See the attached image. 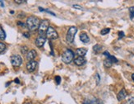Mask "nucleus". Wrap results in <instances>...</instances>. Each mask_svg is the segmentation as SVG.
Instances as JSON below:
<instances>
[{"label": "nucleus", "instance_id": "ddd939ff", "mask_svg": "<svg viewBox=\"0 0 134 104\" xmlns=\"http://www.w3.org/2000/svg\"><path fill=\"white\" fill-rule=\"evenodd\" d=\"M83 104H103L100 99H93V100H86Z\"/></svg>", "mask_w": 134, "mask_h": 104}, {"label": "nucleus", "instance_id": "6ab92c4d", "mask_svg": "<svg viewBox=\"0 0 134 104\" xmlns=\"http://www.w3.org/2000/svg\"><path fill=\"white\" fill-rule=\"evenodd\" d=\"M129 13H130V18L133 19L134 18V7H131L129 8Z\"/></svg>", "mask_w": 134, "mask_h": 104}, {"label": "nucleus", "instance_id": "a211bd4d", "mask_svg": "<svg viewBox=\"0 0 134 104\" xmlns=\"http://www.w3.org/2000/svg\"><path fill=\"white\" fill-rule=\"evenodd\" d=\"M107 58H109V59L111 60L113 63H117L118 62V60L116 59V58L114 57V56H113V55H109L108 56H107Z\"/></svg>", "mask_w": 134, "mask_h": 104}, {"label": "nucleus", "instance_id": "f3484780", "mask_svg": "<svg viewBox=\"0 0 134 104\" xmlns=\"http://www.w3.org/2000/svg\"><path fill=\"white\" fill-rule=\"evenodd\" d=\"M93 50H94V51L96 52V53H99V52L101 51L102 46L100 45H94V47H93Z\"/></svg>", "mask_w": 134, "mask_h": 104}, {"label": "nucleus", "instance_id": "7ed1b4c3", "mask_svg": "<svg viewBox=\"0 0 134 104\" xmlns=\"http://www.w3.org/2000/svg\"><path fill=\"white\" fill-rule=\"evenodd\" d=\"M77 28L76 27H71L68 29V33H67V37H66L68 42H69V43L73 42L75 35L77 34Z\"/></svg>", "mask_w": 134, "mask_h": 104}, {"label": "nucleus", "instance_id": "423d86ee", "mask_svg": "<svg viewBox=\"0 0 134 104\" xmlns=\"http://www.w3.org/2000/svg\"><path fill=\"white\" fill-rule=\"evenodd\" d=\"M11 63L14 67H18L22 64V59L20 55H14L11 56Z\"/></svg>", "mask_w": 134, "mask_h": 104}, {"label": "nucleus", "instance_id": "a878e982", "mask_svg": "<svg viewBox=\"0 0 134 104\" xmlns=\"http://www.w3.org/2000/svg\"><path fill=\"white\" fill-rule=\"evenodd\" d=\"M73 7L75 8H78L79 10H82V8L81 7V6H78V5H73Z\"/></svg>", "mask_w": 134, "mask_h": 104}, {"label": "nucleus", "instance_id": "1a4fd4ad", "mask_svg": "<svg viewBox=\"0 0 134 104\" xmlns=\"http://www.w3.org/2000/svg\"><path fill=\"white\" fill-rule=\"evenodd\" d=\"M37 55V53H36V51L35 50H31L30 51L28 52V53L26 54V59L29 60V61H31L33 60L36 57Z\"/></svg>", "mask_w": 134, "mask_h": 104}, {"label": "nucleus", "instance_id": "2f4dec72", "mask_svg": "<svg viewBox=\"0 0 134 104\" xmlns=\"http://www.w3.org/2000/svg\"><path fill=\"white\" fill-rule=\"evenodd\" d=\"M132 80L134 81V74H132Z\"/></svg>", "mask_w": 134, "mask_h": 104}, {"label": "nucleus", "instance_id": "39448f33", "mask_svg": "<svg viewBox=\"0 0 134 104\" xmlns=\"http://www.w3.org/2000/svg\"><path fill=\"white\" fill-rule=\"evenodd\" d=\"M49 22L48 20H43L41 22H40V27H39V33H40V35H44V32H47L48 28L49 27Z\"/></svg>", "mask_w": 134, "mask_h": 104}, {"label": "nucleus", "instance_id": "7c9ffc66", "mask_svg": "<svg viewBox=\"0 0 134 104\" xmlns=\"http://www.w3.org/2000/svg\"><path fill=\"white\" fill-rule=\"evenodd\" d=\"M15 83L19 84V83H20V82H19V79H15Z\"/></svg>", "mask_w": 134, "mask_h": 104}, {"label": "nucleus", "instance_id": "20e7f679", "mask_svg": "<svg viewBox=\"0 0 134 104\" xmlns=\"http://www.w3.org/2000/svg\"><path fill=\"white\" fill-rule=\"evenodd\" d=\"M46 37L49 38V40H55L59 37V35H58L57 32L55 31L54 27H49L47 32H46Z\"/></svg>", "mask_w": 134, "mask_h": 104}, {"label": "nucleus", "instance_id": "5701e85b", "mask_svg": "<svg viewBox=\"0 0 134 104\" xmlns=\"http://www.w3.org/2000/svg\"><path fill=\"white\" fill-rule=\"evenodd\" d=\"M55 80H56L57 84H59L60 82H61V78H60L59 76H56V77H55Z\"/></svg>", "mask_w": 134, "mask_h": 104}, {"label": "nucleus", "instance_id": "4468645a", "mask_svg": "<svg viewBox=\"0 0 134 104\" xmlns=\"http://www.w3.org/2000/svg\"><path fill=\"white\" fill-rule=\"evenodd\" d=\"M86 52H87V50L86 48H79L77 50V54L81 57H83L84 55H86Z\"/></svg>", "mask_w": 134, "mask_h": 104}, {"label": "nucleus", "instance_id": "f257e3e1", "mask_svg": "<svg viewBox=\"0 0 134 104\" xmlns=\"http://www.w3.org/2000/svg\"><path fill=\"white\" fill-rule=\"evenodd\" d=\"M40 20L36 17H34V16L29 17L26 20V27L30 31H35V30H36V29H38L40 27Z\"/></svg>", "mask_w": 134, "mask_h": 104}, {"label": "nucleus", "instance_id": "cd10ccee", "mask_svg": "<svg viewBox=\"0 0 134 104\" xmlns=\"http://www.w3.org/2000/svg\"><path fill=\"white\" fill-rule=\"evenodd\" d=\"M17 24H18L19 26H23V27H25V24H24V23H21V22H17Z\"/></svg>", "mask_w": 134, "mask_h": 104}, {"label": "nucleus", "instance_id": "aec40b11", "mask_svg": "<svg viewBox=\"0 0 134 104\" xmlns=\"http://www.w3.org/2000/svg\"><path fill=\"white\" fill-rule=\"evenodd\" d=\"M5 49H6V45H5V44H3V43H2V42H0V54L3 53V52L5 50Z\"/></svg>", "mask_w": 134, "mask_h": 104}, {"label": "nucleus", "instance_id": "4be33fe9", "mask_svg": "<svg viewBox=\"0 0 134 104\" xmlns=\"http://www.w3.org/2000/svg\"><path fill=\"white\" fill-rule=\"evenodd\" d=\"M27 51H28L27 46H22V47H21V53L25 55V54H26Z\"/></svg>", "mask_w": 134, "mask_h": 104}, {"label": "nucleus", "instance_id": "6e6552de", "mask_svg": "<svg viewBox=\"0 0 134 104\" xmlns=\"http://www.w3.org/2000/svg\"><path fill=\"white\" fill-rule=\"evenodd\" d=\"M37 66V62L35 61V60H31V61H29L26 65V69L29 72H33L35 69H36Z\"/></svg>", "mask_w": 134, "mask_h": 104}, {"label": "nucleus", "instance_id": "473e14b6", "mask_svg": "<svg viewBox=\"0 0 134 104\" xmlns=\"http://www.w3.org/2000/svg\"><path fill=\"white\" fill-rule=\"evenodd\" d=\"M25 104H31V102H26V103H25Z\"/></svg>", "mask_w": 134, "mask_h": 104}, {"label": "nucleus", "instance_id": "393cba45", "mask_svg": "<svg viewBox=\"0 0 134 104\" xmlns=\"http://www.w3.org/2000/svg\"><path fill=\"white\" fill-rule=\"evenodd\" d=\"M119 38L121 39L122 37H124V33L123 32H119Z\"/></svg>", "mask_w": 134, "mask_h": 104}, {"label": "nucleus", "instance_id": "0eeeda50", "mask_svg": "<svg viewBox=\"0 0 134 104\" xmlns=\"http://www.w3.org/2000/svg\"><path fill=\"white\" fill-rule=\"evenodd\" d=\"M45 40H46V37H44V35H40L37 37V39L36 40V46H38V47H42L45 43Z\"/></svg>", "mask_w": 134, "mask_h": 104}, {"label": "nucleus", "instance_id": "9b49d317", "mask_svg": "<svg viewBox=\"0 0 134 104\" xmlns=\"http://www.w3.org/2000/svg\"><path fill=\"white\" fill-rule=\"evenodd\" d=\"M80 40H81L83 43H88V42L90 41V38H89V37L87 36V34L85 33V32L81 33V35H80Z\"/></svg>", "mask_w": 134, "mask_h": 104}, {"label": "nucleus", "instance_id": "9d476101", "mask_svg": "<svg viewBox=\"0 0 134 104\" xmlns=\"http://www.w3.org/2000/svg\"><path fill=\"white\" fill-rule=\"evenodd\" d=\"M126 97H127V92H126V90L124 89H123L118 93L117 98H118L119 101H121V100H124Z\"/></svg>", "mask_w": 134, "mask_h": 104}, {"label": "nucleus", "instance_id": "f8f14e48", "mask_svg": "<svg viewBox=\"0 0 134 104\" xmlns=\"http://www.w3.org/2000/svg\"><path fill=\"white\" fill-rule=\"evenodd\" d=\"M74 62H75V64H76L77 65L81 66V65H84V64L86 63V60H85V59H84L83 57L79 56V57H77V58H76V59L74 60Z\"/></svg>", "mask_w": 134, "mask_h": 104}, {"label": "nucleus", "instance_id": "c756f323", "mask_svg": "<svg viewBox=\"0 0 134 104\" xmlns=\"http://www.w3.org/2000/svg\"><path fill=\"white\" fill-rule=\"evenodd\" d=\"M24 2H26V1H17V0L15 1V3H24Z\"/></svg>", "mask_w": 134, "mask_h": 104}, {"label": "nucleus", "instance_id": "bb28decb", "mask_svg": "<svg viewBox=\"0 0 134 104\" xmlns=\"http://www.w3.org/2000/svg\"><path fill=\"white\" fill-rule=\"evenodd\" d=\"M96 78H97V84H99L100 83V76H99L98 74H96Z\"/></svg>", "mask_w": 134, "mask_h": 104}, {"label": "nucleus", "instance_id": "b1692460", "mask_svg": "<svg viewBox=\"0 0 134 104\" xmlns=\"http://www.w3.org/2000/svg\"><path fill=\"white\" fill-rule=\"evenodd\" d=\"M127 104H134V97H132L127 101Z\"/></svg>", "mask_w": 134, "mask_h": 104}, {"label": "nucleus", "instance_id": "c85d7f7f", "mask_svg": "<svg viewBox=\"0 0 134 104\" xmlns=\"http://www.w3.org/2000/svg\"><path fill=\"white\" fill-rule=\"evenodd\" d=\"M24 36H25L26 37H27V38L30 37V35H29L28 33H24Z\"/></svg>", "mask_w": 134, "mask_h": 104}, {"label": "nucleus", "instance_id": "412c9836", "mask_svg": "<svg viewBox=\"0 0 134 104\" xmlns=\"http://www.w3.org/2000/svg\"><path fill=\"white\" fill-rule=\"evenodd\" d=\"M109 32H110V29L109 28H104V29H103V30L100 32V33H101V35H106Z\"/></svg>", "mask_w": 134, "mask_h": 104}, {"label": "nucleus", "instance_id": "2eb2a0df", "mask_svg": "<svg viewBox=\"0 0 134 104\" xmlns=\"http://www.w3.org/2000/svg\"><path fill=\"white\" fill-rule=\"evenodd\" d=\"M112 64H113V62L110 60L109 58H107V59L104 60V66L105 67H107V68H109V67H111L112 66Z\"/></svg>", "mask_w": 134, "mask_h": 104}, {"label": "nucleus", "instance_id": "dca6fc26", "mask_svg": "<svg viewBox=\"0 0 134 104\" xmlns=\"http://www.w3.org/2000/svg\"><path fill=\"white\" fill-rule=\"evenodd\" d=\"M5 38H6V33H5L4 30L3 29V27L0 26V39L4 40Z\"/></svg>", "mask_w": 134, "mask_h": 104}, {"label": "nucleus", "instance_id": "f03ea898", "mask_svg": "<svg viewBox=\"0 0 134 104\" xmlns=\"http://www.w3.org/2000/svg\"><path fill=\"white\" fill-rule=\"evenodd\" d=\"M74 58V54L71 50H66L62 55V60L65 64L71 63Z\"/></svg>", "mask_w": 134, "mask_h": 104}]
</instances>
